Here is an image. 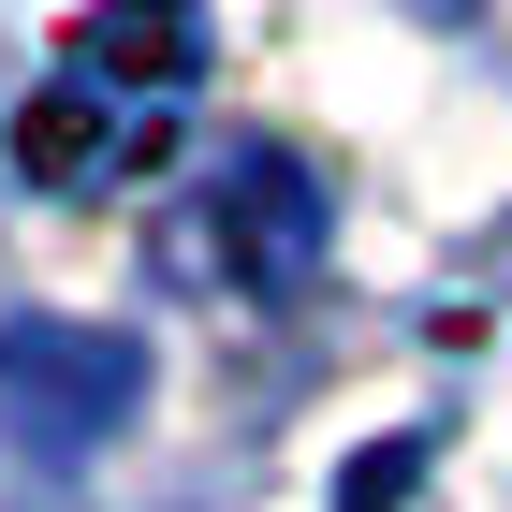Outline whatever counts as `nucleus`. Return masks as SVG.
Returning <instances> with one entry per match:
<instances>
[{
    "mask_svg": "<svg viewBox=\"0 0 512 512\" xmlns=\"http://www.w3.org/2000/svg\"><path fill=\"white\" fill-rule=\"evenodd\" d=\"M161 264L205 278V293H293V278L322 264V176H308L293 147H220L205 191L176 205Z\"/></svg>",
    "mask_w": 512,
    "mask_h": 512,
    "instance_id": "1",
    "label": "nucleus"
},
{
    "mask_svg": "<svg viewBox=\"0 0 512 512\" xmlns=\"http://www.w3.org/2000/svg\"><path fill=\"white\" fill-rule=\"evenodd\" d=\"M147 410V352L103 337V322H0V439L30 454V469H74L103 439Z\"/></svg>",
    "mask_w": 512,
    "mask_h": 512,
    "instance_id": "2",
    "label": "nucleus"
},
{
    "mask_svg": "<svg viewBox=\"0 0 512 512\" xmlns=\"http://www.w3.org/2000/svg\"><path fill=\"white\" fill-rule=\"evenodd\" d=\"M410 469H425V439H381V454H352V498H337V512H395V483H410Z\"/></svg>",
    "mask_w": 512,
    "mask_h": 512,
    "instance_id": "3",
    "label": "nucleus"
}]
</instances>
